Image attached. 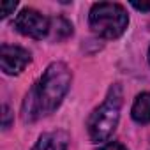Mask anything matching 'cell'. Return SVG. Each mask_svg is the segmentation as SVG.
<instances>
[{
    "mask_svg": "<svg viewBox=\"0 0 150 150\" xmlns=\"http://www.w3.org/2000/svg\"><path fill=\"white\" fill-rule=\"evenodd\" d=\"M71 80V71L64 62L50 64L23 101V120L32 122L39 117L53 113L69 92Z\"/></svg>",
    "mask_w": 150,
    "mask_h": 150,
    "instance_id": "1",
    "label": "cell"
},
{
    "mask_svg": "<svg viewBox=\"0 0 150 150\" xmlns=\"http://www.w3.org/2000/svg\"><path fill=\"white\" fill-rule=\"evenodd\" d=\"M122 88L120 85H113L104 99V103L92 111L87 122L88 136L94 143L106 141L113 131L117 129L118 118H120V108H122Z\"/></svg>",
    "mask_w": 150,
    "mask_h": 150,
    "instance_id": "2",
    "label": "cell"
},
{
    "mask_svg": "<svg viewBox=\"0 0 150 150\" xmlns=\"http://www.w3.org/2000/svg\"><path fill=\"white\" fill-rule=\"evenodd\" d=\"M88 23L97 35L104 39H117L125 32L129 25V16L125 7L120 4L99 2V4H94L90 9Z\"/></svg>",
    "mask_w": 150,
    "mask_h": 150,
    "instance_id": "3",
    "label": "cell"
},
{
    "mask_svg": "<svg viewBox=\"0 0 150 150\" xmlns=\"http://www.w3.org/2000/svg\"><path fill=\"white\" fill-rule=\"evenodd\" d=\"M14 28L27 35V37H32V39H44L50 32V20L46 16H42L39 11L35 9H23L16 20H14Z\"/></svg>",
    "mask_w": 150,
    "mask_h": 150,
    "instance_id": "4",
    "label": "cell"
},
{
    "mask_svg": "<svg viewBox=\"0 0 150 150\" xmlns=\"http://www.w3.org/2000/svg\"><path fill=\"white\" fill-rule=\"evenodd\" d=\"M30 64V53L21 46L2 44L0 48V65L6 74H20Z\"/></svg>",
    "mask_w": 150,
    "mask_h": 150,
    "instance_id": "5",
    "label": "cell"
},
{
    "mask_svg": "<svg viewBox=\"0 0 150 150\" xmlns=\"http://www.w3.org/2000/svg\"><path fill=\"white\" fill-rule=\"evenodd\" d=\"M69 146V134L64 131L44 132L32 150H67Z\"/></svg>",
    "mask_w": 150,
    "mask_h": 150,
    "instance_id": "6",
    "label": "cell"
},
{
    "mask_svg": "<svg viewBox=\"0 0 150 150\" xmlns=\"http://www.w3.org/2000/svg\"><path fill=\"white\" fill-rule=\"evenodd\" d=\"M131 117L138 124L150 122V92H143L134 99V104L131 108Z\"/></svg>",
    "mask_w": 150,
    "mask_h": 150,
    "instance_id": "7",
    "label": "cell"
},
{
    "mask_svg": "<svg viewBox=\"0 0 150 150\" xmlns=\"http://www.w3.org/2000/svg\"><path fill=\"white\" fill-rule=\"evenodd\" d=\"M14 9H16V2H2V13H0V16L7 18Z\"/></svg>",
    "mask_w": 150,
    "mask_h": 150,
    "instance_id": "8",
    "label": "cell"
},
{
    "mask_svg": "<svg viewBox=\"0 0 150 150\" xmlns=\"http://www.w3.org/2000/svg\"><path fill=\"white\" fill-rule=\"evenodd\" d=\"M99 150H127V146H124V145L118 143V141H110V143L103 145Z\"/></svg>",
    "mask_w": 150,
    "mask_h": 150,
    "instance_id": "9",
    "label": "cell"
},
{
    "mask_svg": "<svg viewBox=\"0 0 150 150\" xmlns=\"http://www.w3.org/2000/svg\"><path fill=\"white\" fill-rule=\"evenodd\" d=\"M2 111H4V113H2V117H4V118H2V125L7 129L9 124H11V110H9L7 104H4V106H2Z\"/></svg>",
    "mask_w": 150,
    "mask_h": 150,
    "instance_id": "10",
    "label": "cell"
},
{
    "mask_svg": "<svg viewBox=\"0 0 150 150\" xmlns=\"http://www.w3.org/2000/svg\"><path fill=\"white\" fill-rule=\"evenodd\" d=\"M131 6H132L134 9H138V11H145V13L150 11V4H138V2H132Z\"/></svg>",
    "mask_w": 150,
    "mask_h": 150,
    "instance_id": "11",
    "label": "cell"
},
{
    "mask_svg": "<svg viewBox=\"0 0 150 150\" xmlns=\"http://www.w3.org/2000/svg\"><path fill=\"white\" fill-rule=\"evenodd\" d=\"M148 64H150V48H148Z\"/></svg>",
    "mask_w": 150,
    "mask_h": 150,
    "instance_id": "12",
    "label": "cell"
}]
</instances>
